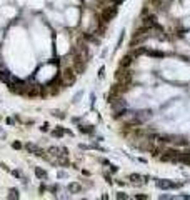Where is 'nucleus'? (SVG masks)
I'll use <instances>...</instances> for the list:
<instances>
[{
	"mask_svg": "<svg viewBox=\"0 0 190 200\" xmlns=\"http://www.w3.org/2000/svg\"><path fill=\"white\" fill-rule=\"evenodd\" d=\"M179 198H184V200H190V195H180Z\"/></svg>",
	"mask_w": 190,
	"mask_h": 200,
	"instance_id": "cd10ccee",
	"label": "nucleus"
},
{
	"mask_svg": "<svg viewBox=\"0 0 190 200\" xmlns=\"http://www.w3.org/2000/svg\"><path fill=\"white\" fill-rule=\"evenodd\" d=\"M129 178H130V182H134V183H140V182L147 180V177H142V175H138V173H130Z\"/></svg>",
	"mask_w": 190,
	"mask_h": 200,
	"instance_id": "f8f14e48",
	"label": "nucleus"
},
{
	"mask_svg": "<svg viewBox=\"0 0 190 200\" xmlns=\"http://www.w3.org/2000/svg\"><path fill=\"white\" fill-rule=\"evenodd\" d=\"M62 152V149H59V147H50L48 149V153H52V155H60Z\"/></svg>",
	"mask_w": 190,
	"mask_h": 200,
	"instance_id": "f3484780",
	"label": "nucleus"
},
{
	"mask_svg": "<svg viewBox=\"0 0 190 200\" xmlns=\"http://www.w3.org/2000/svg\"><path fill=\"white\" fill-rule=\"evenodd\" d=\"M112 102V108H114V112L115 113H118V112H122V110H125V107H127V104H125V100L123 99H114V100H110Z\"/></svg>",
	"mask_w": 190,
	"mask_h": 200,
	"instance_id": "6e6552de",
	"label": "nucleus"
},
{
	"mask_svg": "<svg viewBox=\"0 0 190 200\" xmlns=\"http://www.w3.org/2000/svg\"><path fill=\"white\" fill-rule=\"evenodd\" d=\"M147 55L157 57V59H163V57H165V54H163V52H160V50H147Z\"/></svg>",
	"mask_w": 190,
	"mask_h": 200,
	"instance_id": "2eb2a0df",
	"label": "nucleus"
},
{
	"mask_svg": "<svg viewBox=\"0 0 190 200\" xmlns=\"http://www.w3.org/2000/svg\"><path fill=\"white\" fill-rule=\"evenodd\" d=\"M7 84H9L10 92H14V93H25V87H27V85L23 84L22 80L15 79V77H10Z\"/></svg>",
	"mask_w": 190,
	"mask_h": 200,
	"instance_id": "f03ea898",
	"label": "nucleus"
},
{
	"mask_svg": "<svg viewBox=\"0 0 190 200\" xmlns=\"http://www.w3.org/2000/svg\"><path fill=\"white\" fill-rule=\"evenodd\" d=\"M35 175H37L39 178H47V172H45V170H42L40 167H35Z\"/></svg>",
	"mask_w": 190,
	"mask_h": 200,
	"instance_id": "dca6fc26",
	"label": "nucleus"
},
{
	"mask_svg": "<svg viewBox=\"0 0 190 200\" xmlns=\"http://www.w3.org/2000/svg\"><path fill=\"white\" fill-rule=\"evenodd\" d=\"M179 162H182V164H187V165H190V152L180 153V155H179Z\"/></svg>",
	"mask_w": 190,
	"mask_h": 200,
	"instance_id": "4468645a",
	"label": "nucleus"
},
{
	"mask_svg": "<svg viewBox=\"0 0 190 200\" xmlns=\"http://www.w3.org/2000/svg\"><path fill=\"white\" fill-rule=\"evenodd\" d=\"M59 177L64 178V177H67V173H65V172H59Z\"/></svg>",
	"mask_w": 190,
	"mask_h": 200,
	"instance_id": "c85d7f7f",
	"label": "nucleus"
},
{
	"mask_svg": "<svg viewBox=\"0 0 190 200\" xmlns=\"http://www.w3.org/2000/svg\"><path fill=\"white\" fill-rule=\"evenodd\" d=\"M152 110H138V112H134V122L135 124H142V122H147L152 118Z\"/></svg>",
	"mask_w": 190,
	"mask_h": 200,
	"instance_id": "20e7f679",
	"label": "nucleus"
},
{
	"mask_svg": "<svg viewBox=\"0 0 190 200\" xmlns=\"http://www.w3.org/2000/svg\"><path fill=\"white\" fill-rule=\"evenodd\" d=\"M117 12H118V9L115 5H110V7H105L104 10H102V14H100V20L102 22H110L115 15H117Z\"/></svg>",
	"mask_w": 190,
	"mask_h": 200,
	"instance_id": "7ed1b4c3",
	"label": "nucleus"
},
{
	"mask_svg": "<svg viewBox=\"0 0 190 200\" xmlns=\"http://www.w3.org/2000/svg\"><path fill=\"white\" fill-rule=\"evenodd\" d=\"M157 187L160 190H168V189H179L180 183H173L170 180H157Z\"/></svg>",
	"mask_w": 190,
	"mask_h": 200,
	"instance_id": "0eeeda50",
	"label": "nucleus"
},
{
	"mask_svg": "<svg viewBox=\"0 0 190 200\" xmlns=\"http://www.w3.org/2000/svg\"><path fill=\"white\" fill-rule=\"evenodd\" d=\"M12 173H14V175H15V177H22V173H20V172H19V170H14V172H12Z\"/></svg>",
	"mask_w": 190,
	"mask_h": 200,
	"instance_id": "a878e982",
	"label": "nucleus"
},
{
	"mask_svg": "<svg viewBox=\"0 0 190 200\" xmlns=\"http://www.w3.org/2000/svg\"><path fill=\"white\" fill-rule=\"evenodd\" d=\"M134 62V55L132 54H127V55H123L122 57V60H120V67H129V65Z\"/></svg>",
	"mask_w": 190,
	"mask_h": 200,
	"instance_id": "9b49d317",
	"label": "nucleus"
},
{
	"mask_svg": "<svg viewBox=\"0 0 190 200\" xmlns=\"http://www.w3.org/2000/svg\"><path fill=\"white\" fill-rule=\"evenodd\" d=\"M52 115H53V117H60V118H64V113L59 112V110H53V112H52Z\"/></svg>",
	"mask_w": 190,
	"mask_h": 200,
	"instance_id": "412c9836",
	"label": "nucleus"
},
{
	"mask_svg": "<svg viewBox=\"0 0 190 200\" xmlns=\"http://www.w3.org/2000/svg\"><path fill=\"white\" fill-rule=\"evenodd\" d=\"M75 79H77V73L73 68H65L64 73H62V82H64V85H72L75 82Z\"/></svg>",
	"mask_w": 190,
	"mask_h": 200,
	"instance_id": "39448f33",
	"label": "nucleus"
},
{
	"mask_svg": "<svg viewBox=\"0 0 190 200\" xmlns=\"http://www.w3.org/2000/svg\"><path fill=\"white\" fill-rule=\"evenodd\" d=\"M64 130H62V129H59V130H53V132H52V135L53 137H62V135H64Z\"/></svg>",
	"mask_w": 190,
	"mask_h": 200,
	"instance_id": "6ab92c4d",
	"label": "nucleus"
},
{
	"mask_svg": "<svg viewBox=\"0 0 190 200\" xmlns=\"http://www.w3.org/2000/svg\"><path fill=\"white\" fill-rule=\"evenodd\" d=\"M117 198H129V195H127V194H123V192H118V194H117Z\"/></svg>",
	"mask_w": 190,
	"mask_h": 200,
	"instance_id": "4be33fe9",
	"label": "nucleus"
},
{
	"mask_svg": "<svg viewBox=\"0 0 190 200\" xmlns=\"http://www.w3.org/2000/svg\"><path fill=\"white\" fill-rule=\"evenodd\" d=\"M80 190H82V185H80V183H77V182L68 183V192H70V194H78Z\"/></svg>",
	"mask_w": 190,
	"mask_h": 200,
	"instance_id": "ddd939ff",
	"label": "nucleus"
},
{
	"mask_svg": "<svg viewBox=\"0 0 190 200\" xmlns=\"http://www.w3.org/2000/svg\"><path fill=\"white\" fill-rule=\"evenodd\" d=\"M39 93H40L39 85H27L25 87V95H28V97H37Z\"/></svg>",
	"mask_w": 190,
	"mask_h": 200,
	"instance_id": "1a4fd4ad",
	"label": "nucleus"
},
{
	"mask_svg": "<svg viewBox=\"0 0 190 200\" xmlns=\"http://www.w3.org/2000/svg\"><path fill=\"white\" fill-rule=\"evenodd\" d=\"M179 155H180L179 150H167L165 155H162L160 158L163 162H179Z\"/></svg>",
	"mask_w": 190,
	"mask_h": 200,
	"instance_id": "423d86ee",
	"label": "nucleus"
},
{
	"mask_svg": "<svg viewBox=\"0 0 190 200\" xmlns=\"http://www.w3.org/2000/svg\"><path fill=\"white\" fill-rule=\"evenodd\" d=\"M154 25H157V22H155V17H154V15H148V17L143 18V28H152Z\"/></svg>",
	"mask_w": 190,
	"mask_h": 200,
	"instance_id": "9d476101",
	"label": "nucleus"
},
{
	"mask_svg": "<svg viewBox=\"0 0 190 200\" xmlns=\"http://www.w3.org/2000/svg\"><path fill=\"white\" fill-rule=\"evenodd\" d=\"M80 97H82V92H78L75 95V99H73V102H78V100H80Z\"/></svg>",
	"mask_w": 190,
	"mask_h": 200,
	"instance_id": "393cba45",
	"label": "nucleus"
},
{
	"mask_svg": "<svg viewBox=\"0 0 190 200\" xmlns=\"http://www.w3.org/2000/svg\"><path fill=\"white\" fill-rule=\"evenodd\" d=\"M19 190L17 189H10V194H9V198H19Z\"/></svg>",
	"mask_w": 190,
	"mask_h": 200,
	"instance_id": "a211bd4d",
	"label": "nucleus"
},
{
	"mask_svg": "<svg viewBox=\"0 0 190 200\" xmlns=\"http://www.w3.org/2000/svg\"><path fill=\"white\" fill-rule=\"evenodd\" d=\"M12 147H14V149H22V144H20V142H14Z\"/></svg>",
	"mask_w": 190,
	"mask_h": 200,
	"instance_id": "5701e85b",
	"label": "nucleus"
},
{
	"mask_svg": "<svg viewBox=\"0 0 190 200\" xmlns=\"http://www.w3.org/2000/svg\"><path fill=\"white\" fill-rule=\"evenodd\" d=\"M80 132H84V133H92L93 129H92V127H90V129H89V127H80Z\"/></svg>",
	"mask_w": 190,
	"mask_h": 200,
	"instance_id": "aec40b11",
	"label": "nucleus"
},
{
	"mask_svg": "<svg viewBox=\"0 0 190 200\" xmlns=\"http://www.w3.org/2000/svg\"><path fill=\"white\" fill-rule=\"evenodd\" d=\"M132 70L129 67H120L117 72H115V80L118 84H125V85H130L132 84Z\"/></svg>",
	"mask_w": 190,
	"mask_h": 200,
	"instance_id": "f257e3e1",
	"label": "nucleus"
},
{
	"mask_svg": "<svg viewBox=\"0 0 190 200\" xmlns=\"http://www.w3.org/2000/svg\"><path fill=\"white\" fill-rule=\"evenodd\" d=\"M104 72H105V67H102L100 70H98V79H102V77H104Z\"/></svg>",
	"mask_w": 190,
	"mask_h": 200,
	"instance_id": "b1692460",
	"label": "nucleus"
},
{
	"mask_svg": "<svg viewBox=\"0 0 190 200\" xmlns=\"http://www.w3.org/2000/svg\"><path fill=\"white\" fill-rule=\"evenodd\" d=\"M160 198H163V200H167V198H173L172 195H160Z\"/></svg>",
	"mask_w": 190,
	"mask_h": 200,
	"instance_id": "bb28decb",
	"label": "nucleus"
}]
</instances>
